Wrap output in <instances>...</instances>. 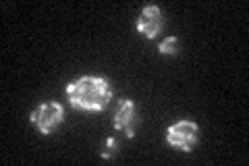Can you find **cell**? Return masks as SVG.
I'll return each instance as SVG.
<instances>
[{
  "mask_svg": "<svg viewBox=\"0 0 249 166\" xmlns=\"http://www.w3.org/2000/svg\"><path fill=\"white\" fill-rule=\"evenodd\" d=\"M67 98L83 112H100L110 104L112 88L104 77H79L67 85Z\"/></svg>",
  "mask_w": 249,
  "mask_h": 166,
  "instance_id": "1",
  "label": "cell"
},
{
  "mask_svg": "<svg viewBox=\"0 0 249 166\" xmlns=\"http://www.w3.org/2000/svg\"><path fill=\"white\" fill-rule=\"evenodd\" d=\"M29 121L42 135H50V133L65 121V108H62L58 102H44V104H40L31 112Z\"/></svg>",
  "mask_w": 249,
  "mask_h": 166,
  "instance_id": "2",
  "label": "cell"
},
{
  "mask_svg": "<svg viewBox=\"0 0 249 166\" xmlns=\"http://www.w3.org/2000/svg\"><path fill=\"white\" fill-rule=\"evenodd\" d=\"M197 137H199V127L191 121H178L166 129L168 146L181 149V152H191L197 144Z\"/></svg>",
  "mask_w": 249,
  "mask_h": 166,
  "instance_id": "3",
  "label": "cell"
},
{
  "mask_svg": "<svg viewBox=\"0 0 249 166\" xmlns=\"http://www.w3.org/2000/svg\"><path fill=\"white\" fill-rule=\"evenodd\" d=\"M162 27H164V17H162V11L158 6H145V9L139 13L137 19V31L147 39H156L160 36Z\"/></svg>",
  "mask_w": 249,
  "mask_h": 166,
  "instance_id": "4",
  "label": "cell"
},
{
  "mask_svg": "<svg viewBox=\"0 0 249 166\" xmlns=\"http://www.w3.org/2000/svg\"><path fill=\"white\" fill-rule=\"evenodd\" d=\"M135 127H137V108L131 100H123L114 112V129L124 133L129 139H133Z\"/></svg>",
  "mask_w": 249,
  "mask_h": 166,
  "instance_id": "5",
  "label": "cell"
},
{
  "mask_svg": "<svg viewBox=\"0 0 249 166\" xmlns=\"http://www.w3.org/2000/svg\"><path fill=\"white\" fill-rule=\"evenodd\" d=\"M158 52L160 54H168V56H175V54H178V39L173 37V36L166 37L164 42H160Z\"/></svg>",
  "mask_w": 249,
  "mask_h": 166,
  "instance_id": "6",
  "label": "cell"
},
{
  "mask_svg": "<svg viewBox=\"0 0 249 166\" xmlns=\"http://www.w3.org/2000/svg\"><path fill=\"white\" fill-rule=\"evenodd\" d=\"M114 149H116L114 137H108V139L104 141V152H102V156H104V158H110V156L114 154Z\"/></svg>",
  "mask_w": 249,
  "mask_h": 166,
  "instance_id": "7",
  "label": "cell"
}]
</instances>
